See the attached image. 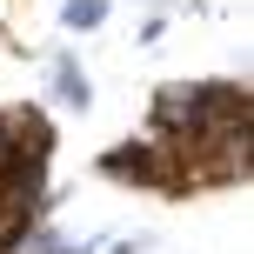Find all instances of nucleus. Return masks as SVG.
<instances>
[{
    "label": "nucleus",
    "instance_id": "3",
    "mask_svg": "<svg viewBox=\"0 0 254 254\" xmlns=\"http://www.w3.org/2000/svg\"><path fill=\"white\" fill-rule=\"evenodd\" d=\"M61 20H67V27H101V20H107V0H67Z\"/></svg>",
    "mask_w": 254,
    "mask_h": 254
},
{
    "label": "nucleus",
    "instance_id": "1",
    "mask_svg": "<svg viewBox=\"0 0 254 254\" xmlns=\"http://www.w3.org/2000/svg\"><path fill=\"white\" fill-rule=\"evenodd\" d=\"M101 167L114 181H140V188H167V181H174V161H167L161 140H147V147H114Z\"/></svg>",
    "mask_w": 254,
    "mask_h": 254
},
{
    "label": "nucleus",
    "instance_id": "2",
    "mask_svg": "<svg viewBox=\"0 0 254 254\" xmlns=\"http://www.w3.org/2000/svg\"><path fill=\"white\" fill-rule=\"evenodd\" d=\"M54 94H61L67 107H87V101H94V87H87V74H80L74 61H61V67H54Z\"/></svg>",
    "mask_w": 254,
    "mask_h": 254
}]
</instances>
